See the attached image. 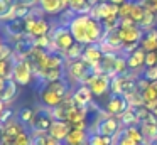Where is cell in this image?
Here are the masks:
<instances>
[{
  "mask_svg": "<svg viewBox=\"0 0 157 145\" xmlns=\"http://www.w3.org/2000/svg\"><path fill=\"white\" fill-rule=\"evenodd\" d=\"M71 91V84L68 83L66 78L58 81H51V83H44L42 88L39 90V101L42 106L46 108H56L64 101L66 96H69Z\"/></svg>",
  "mask_w": 157,
  "mask_h": 145,
  "instance_id": "cell-1",
  "label": "cell"
},
{
  "mask_svg": "<svg viewBox=\"0 0 157 145\" xmlns=\"http://www.w3.org/2000/svg\"><path fill=\"white\" fill-rule=\"evenodd\" d=\"M90 73H91V69L83 59L66 61L64 64V78L68 79L69 84H83Z\"/></svg>",
  "mask_w": 157,
  "mask_h": 145,
  "instance_id": "cell-2",
  "label": "cell"
},
{
  "mask_svg": "<svg viewBox=\"0 0 157 145\" xmlns=\"http://www.w3.org/2000/svg\"><path fill=\"white\" fill-rule=\"evenodd\" d=\"M51 37H52V46H54V51H56V52H61V54H64L69 47L76 44V40H75V37H73L69 27L68 25H61V24L52 25Z\"/></svg>",
  "mask_w": 157,
  "mask_h": 145,
  "instance_id": "cell-3",
  "label": "cell"
},
{
  "mask_svg": "<svg viewBox=\"0 0 157 145\" xmlns=\"http://www.w3.org/2000/svg\"><path fill=\"white\" fill-rule=\"evenodd\" d=\"M12 79L19 86H29L32 83V79H34V67H32V63L27 57L14 61V66H12Z\"/></svg>",
  "mask_w": 157,
  "mask_h": 145,
  "instance_id": "cell-4",
  "label": "cell"
},
{
  "mask_svg": "<svg viewBox=\"0 0 157 145\" xmlns=\"http://www.w3.org/2000/svg\"><path fill=\"white\" fill-rule=\"evenodd\" d=\"M91 69V67H90ZM86 86H90V90H91V93L95 94V98H101L103 94L110 93V88H112V78L106 76V74H93L90 73L88 76H86L85 83Z\"/></svg>",
  "mask_w": 157,
  "mask_h": 145,
  "instance_id": "cell-5",
  "label": "cell"
},
{
  "mask_svg": "<svg viewBox=\"0 0 157 145\" xmlns=\"http://www.w3.org/2000/svg\"><path fill=\"white\" fill-rule=\"evenodd\" d=\"M145 30L139 27L137 24H130V25H118V36L122 40L123 47L130 46H140V40L144 37Z\"/></svg>",
  "mask_w": 157,
  "mask_h": 145,
  "instance_id": "cell-6",
  "label": "cell"
},
{
  "mask_svg": "<svg viewBox=\"0 0 157 145\" xmlns=\"http://www.w3.org/2000/svg\"><path fill=\"white\" fill-rule=\"evenodd\" d=\"M52 30V24L49 22L46 17H41V19H32L31 15L25 17V34L34 39L42 36H48Z\"/></svg>",
  "mask_w": 157,
  "mask_h": 145,
  "instance_id": "cell-7",
  "label": "cell"
},
{
  "mask_svg": "<svg viewBox=\"0 0 157 145\" xmlns=\"http://www.w3.org/2000/svg\"><path fill=\"white\" fill-rule=\"evenodd\" d=\"M86 19H88V13H78V15H75V19L68 24V27H69V30H71L75 40L78 44H83V46H88Z\"/></svg>",
  "mask_w": 157,
  "mask_h": 145,
  "instance_id": "cell-8",
  "label": "cell"
},
{
  "mask_svg": "<svg viewBox=\"0 0 157 145\" xmlns=\"http://www.w3.org/2000/svg\"><path fill=\"white\" fill-rule=\"evenodd\" d=\"M122 123H120V120L117 116H112V115H108L106 118H103V120H100L98 123H96V128L93 133H100V135H105V137H112L115 138L117 135L122 132Z\"/></svg>",
  "mask_w": 157,
  "mask_h": 145,
  "instance_id": "cell-9",
  "label": "cell"
},
{
  "mask_svg": "<svg viewBox=\"0 0 157 145\" xmlns=\"http://www.w3.org/2000/svg\"><path fill=\"white\" fill-rule=\"evenodd\" d=\"M128 108H130V105L123 94H112L110 93L108 100L105 103V111L108 115H112V116H117V118L122 116Z\"/></svg>",
  "mask_w": 157,
  "mask_h": 145,
  "instance_id": "cell-10",
  "label": "cell"
},
{
  "mask_svg": "<svg viewBox=\"0 0 157 145\" xmlns=\"http://www.w3.org/2000/svg\"><path fill=\"white\" fill-rule=\"evenodd\" d=\"M90 15L93 19H98V20H105L108 17H115V15H118V5L108 2V0H100L95 7H91Z\"/></svg>",
  "mask_w": 157,
  "mask_h": 145,
  "instance_id": "cell-11",
  "label": "cell"
},
{
  "mask_svg": "<svg viewBox=\"0 0 157 145\" xmlns=\"http://www.w3.org/2000/svg\"><path fill=\"white\" fill-rule=\"evenodd\" d=\"M24 130H25L24 125L19 121V118L14 116L12 120L2 125V143H12Z\"/></svg>",
  "mask_w": 157,
  "mask_h": 145,
  "instance_id": "cell-12",
  "label": "cell"
},
{
  "mask_svg": "<svg viewBox=\"0 0 157 145\" xmlns=\"http://www.w3.org/2000/svg\"><path fill=\"white\" fill-rule=\"evenodd\" d=\"M100 47L105 54H112V52H122L123 49V44L120 40V36H118V29L115 30H108L103 37V40L100 42Z\"/></svg>",
  "mask_w": 157,
  "mask_h": 145,
  "instance_id": "cell-13",
  "label": "cell"
},
{
  "mask_svg": "<svg viewBox=\"0 0 157 145\" xmlns=\"http://www.w3.org/2000/svg\"><path fill=\"white\" fill-rule=\"evenodd\" d=\"M103 57H105V52L101 51L100 44H88V46H85V49H83L81 59L85 61L90 67L95 66V64H100L103 61Z\"/></svg>",
  "mask_w": 157,
  "mask_h": 145,
  "instance_id": "cell-14",
  "label": "cell"
},
{
  "mask_svg": "<svg viewBox=\"0 0 157 145\" xmlns=\"http://www.w3.org/2000/svg\"><path fill=\"white\" fill-rule=\"evenodd\" d=\"M71 96H73V100H75V103L79 105V106H90V105L95 101L93 100L95 94L91 93L90 86H86V84H78V86L73 90Z\"/></svg>",
  "mask_w": 157,
  "mask_h": 145,
  "instance_id": "cell-15",
  "label": "cell"
},
{
  "mask_svg": "<svg viewBox=\"0 0 157 145\" xmlns=\"http://www.w3.org/2000/svg\"><path fill=\"white\" fill-rule=\"evenodd\" d=\"M145 51L142 47H137L135 51L127 56V66H128V71H142L145 67Z\"/></svg>",
  "mask_w": 157,
  "mask_h": 145,
  "instance_id": "cell-16",
  "label": "cell"
},
{
  "mask_svg": "<svg viewBox=\"0 0 157 145\" xmlns=\"http://www.w3.org/2000/svg\"><path fill=\"white\" fill-rule=\"evenodd\" d=\"M69 130H71V125H69L66 120H52V123H51V127H49L48 133L51 135V137H54L56 140H59V142L64 143V140H66V137H68Z\"/></svg>",
  "mask_w": 157,
  "mask_h": 145,
  "instance_id": "cell-17",
  "label": "cell"
},
{
  "mask_svg": "<svg viewBox=\"0 0 157 145\" xmlns=\"http://www.w3.org/2000/svg\"><path fill=\"white\" fill-rule=\"evenodd\" d=\"M88 113L90 108L88 106H79V105H75L71 110L66 113V121H68L71 127L81 123V121H88Z\"/></svg>",
  "mask_w": 157,
  "mask_h": 145,
  "instance_id": "cell-18",
  "label": "cell"
},
{
  "mask_svg": "<svg viewBox=\"0 0 157 145\" xmlns=\"http://www.w3.org/2000/svg\"><path fill=\"white\" fill-rule=\"evenodd\" d=\"M90 138V132L88 130H79V128H71L64 140V145H81V143H88Z\"/></svg>",
  "mask_w": 157,
  "mask_h": 145,
  "instance_id": "cell-19",
  "label": "cell"
},
{
  "mask_svg": "<svg viewBox=\"0 0 157 145\" xmlns=\"http://www.w3.org/2000/svg\"><path fill=\"white\" fill-rule=\"evenodd\" d=\"M140 47H142L145 52L157 51V27H152V29L144 32V37H142V40H140Z\"/></svg>",
  "mask_w": 157,
  "mask_h": 145,
  "instance_id": "cell-20",
  "label": "cell"
},
{
  "mask_svg": "<svg viewBox=\"0 0 157 145\" xmlns=\"http://www.w3.org/2000/svg\"><path fill=\"white\" fill-rule=\"evenodd\" d=\"M39 7L48 15H59L64 10L61 0H39Z\"/></svg>",
  "mask_w": 157,
  "mask_h": 145,
  "instance_id": "cell-21",
  "label": "cell"
},
{
  "mask_svg": "<svg viewBox=\"0 0 157 145\" xmlns=\"http://www.w3.org/2000/svg\"><path fill=\"white\" fill-rule=\"evenodd\" d=\"M17 93H19V84L15 83L14 79H9L7 84H5V90L4 93L0 94V100L4 101L7 106H10V103L17 98Z\"/></svg>",
  "mask_w": 157,
  "mask_h": 145,
  "instance_id": "cell-22",
  "label": "cell"
},
{
  "mask_svg": "<svg viewBox=\"0 0 157 145\" xmlns=\"http://www.w3.org/2000/svg\"><path fill=\"white\" fill-rule=\"evenodd\" d=\"M31 137L34 145H64L63 142L56 140L54 137H51L49 133H44V132H31Z\"/></svg>",
  "mask_w": 157,
  "mask_h": 145,
  "instance_id": "cell-23",
  "label": "cell"
},
{
  "mask_svg": "<svg viewBox=\"0 0 157 145\" xmlns=\"http://www.w3.org/2000/svg\"><path fill=\"white\" fill-rule=\"evenodd\" d=\"M142 100H144V105H145L150 111L157 106V91H155V88L152 86V83H150V86H147L145 90L142 91Z\"/></svg>",
  "mask_w": 157,
  "mask_h": 145,
  "instance_id": "cell-24",
  "label": "cell"
},
{
  "mask_svg": "<svg viewBox=\"0 0 157 145\" xmlns=\"http://www.w3.org/2000/svg\"><path fill=\"white\" fill-rule=\"evenodd\" d=\"M17 118L22 125H29V127H31V125L34 123V118H36V110L34 108H29V106H24V108L19 110Z\"/></svg>",
  "mask_w": 157,
  "mask_h": 145,
  "instance_id": "cell-25",
  "label": "cell"
},
{
  "mask_svg": "<svg viewBox=\"0 0 157 145\" xmlns=\"http://www.w3.org/2000/svg\"><path fill=\"white\" fill-rule=\"evenodd\" d=\"M88 145H117L112 137H105L100 133H90Z\"/></svg>",
  "mask_w": 157,
  "mask_h": 145,
  "instance_id": "cell-26",
  "label": "cell"
},
{
  "mask_svg": "<svg viewBox=\"0 0 157 145\" xmlns=\"http://www.w3.org/2000/svg\"><path fill=\"white\" fill-rule=\"evenodd\" d=\"M83 49H85V46L83 44H78L76 42L75 46H71L68 51H66L63 56H64V59L66 61H75V59H81V56H83Z\"/></svg>",
  "mask_w": 157,
  "mask_h": 145,
  "instance_id": "cell-27",
  "label": "cell"
},
{
  "mask_svg": "<svg viewBox=\"0 0 157 145\" xmlns=\"http://www.w3.org/2000/svg\"><path fill=\"white\" fill-rule=\"evenodd\" d=\"M120 123H122V127H132V125H139V121H137V116H135V110H133L132 106L128 108V110L125 111V113L122 115V116H118Z\"/></svg>",
  "mask_w": 157,
  "mask_h": 145,
  "instance_id": "cell-28",
  "label": "cell"
},
{
  "mask_svg": "<svg viewBox=\"0 0 157 145\" xmlns=\"http://www.w3.org/2000/svg\"><path fill=\"white\" fill-rule=\"evenodd\" d=\"M145 7L144 5H139V3H133L132 5V10H130V15H128V19H132L133 22L139 25L140 22H142V19H144V15H145Z\"/></svg>",
  "mask_w": 157,
  "mask_h": 145,
  "instance_id": "cell-29",
  "label": "cell"
},
{
  "mask_svg": "<svg viewBox=\"0 0 157 145\" xmlns=\"http://www.w3.org/2000/svg\"><path fill=\"white\" fill-rule=\"evenodd\" d=\"M12 66H14L12 59H0V78L12 79Z\"/></svg>",
  "mask_w": 157,
  "mask_h": 145,
  "instance_id": "cell-30",
  "label": "cell"
},
{
  "mask_svg": "<svg viewBox=\"0 0 157 145\" xmlns=\"http://www.w3.org/2000/svg\"><path fill=\"white\" fill-rule=\"evenodd\" d=\"M12 145H34V142H32L31 133H29L27 130H24L14 142H12Z\"/></svg>",
  "mask_w": 157,
  "mask_h": 145,
  "instance_id": "cell-31",
  "label": "cell"
},
{
  "mask_svg": "<svg viewBox=\"0 0 157 145\" xmlns=\"http://www.w3.org/2000/svg\"><path fill=\"white\" fill-rule=\"evenodd\" d=\"M142 76L145 78L147 81H150V83H154V81H157V66H147L142 69Z\"/></svg>",
  "mask_w": 157,
  "mask_h": 145,
  "instance_id": "cell-32",
  "label": "cell"
},
{
  "mask_svg": "<svg viewBox=\"0 0 157 145\" xmlns=\"http://www.w3.org/2000/svg\"><path fill=\"white\" fill-rule=\"evenodd\" d=\"M14 113H15V111L12 110L10 106H7L4 110V113H2V116H0V123L4 125V123H7L9 120H12V118H14Z\"/></svg>",
  "mask_w": 157,
  "mask_h": 145,
  "instance_id": "cell-33",
  "label": "cell"
},
{
  "mask_svg": "<svg viewBox=\"0 0 157 145\" xmlns=\"http://www.w3.org/2000/svg\"><path fill=\"white\" fill-rule=\"evenodd\" d=\"M15 3V0H0V15L7 13L12 9V5Z\"/></svg>",
  "mask_w": 157,
  "mask_h": 145,
  "instance_id": "cell-34",
  "label": "cell"
},
{
  "mask_svg": "<svg viewBox=\"0 0 157 145\" xmlns=\"http://www.w3.org/2000/svg\"><path fill=\"white\" fill-rule=\"evenodd\" d=\"M147 66H157V51L145 54V67Z\"/></svg>",
  "mask_w": 157,
  "mask_h": 145,
  "instance_id": "cell-35",
  "label": "cell"
},
{
  "mask_svg": "<svg viewBox=\"0 0 157 145\" xmlns=\"http://www.w3.org/2000/svg\"><path fill=\"white\" fill-rule=\"evenodd\" d=\"M142 5L145 7L147 10H150V12L157 13V0H144Z\"/></svg>",
  "mask_w": 157,
  "mask_h": 145,
  "instance_id": "cell-36",
  "label": "cell"
},
{
  "mask_svg": "<svg viewBox=\"0 0 157 145\" xmlns=\"http://www.w3.org/2000/svg\"><path fill=\"white\" fill-rule=\"evenodd\" d=\"M7 81H9V79H5V78H0V94L4 93V90H5V84H7Z\"/></svg>",
  "mask_w": 157,
  "mask_h": 145,
  "instance_id": "cell-37",
  "label": "cell"
},
{
  "mask_svg": "<svg viewBox=\"0 0 157 145\" xmlns=\"http://www.w3.org/2000/svg\"><path fill=\"white\" fill-rule=\"evenodd\" d=\"M5 108H7V105H5L4 101L0 100V116H2V113H4V110H5Z\"/></svg>",
  "mask_w": 157,
  "mask_h": 145,
  "instance_id": "cell-38",
  "label": "cell"
},
{
  "mask_svg": "<svg viewBox=\"0 0 157 145\" xmlns=\"http://www.w3.org/2000/svg\"><path fill=\"white\" fill-rule=\"evenodd\" d=\"M108 2H112V3H117V5H120V3L127 2V0H108Z\"/></svg>",
  "mask_w": 157,
  "mask_h": 145,
  "instance_id": "cell-39",
  "label": "cell"
},
{
  "mask_svg": "<svg viewBox=\"0 0 157 145\" xmlns=\"http://www.w3.org/2000/svg\"><path fill=\"white\" fill-rule=\"evenodd\" d=\"M128 2H130V3H139V5H142L144 0H128Z\"/></svg>",
  "mask_w": 157,
  "mask_h": 145,
  "instance_id": "cell-40",
  "label": "cell"
},
{
  "mask_svg": "<svg viewBox=\"0 0 157 145\" xmlns=\"http://www.w3.org/2000/svg\"><path fill=\"white\" fill-rule=\"evenodd\" d=\"M4 44H5V42H4V37H2V36H0V47H2V46H4Z\"/></svg>",
  "mask_w": 157,
  "mask_h": 145,
  "instance_id": "cell-41",
  "label": "cell"
},
{
  "mask_svg": "<svg viewBox=\"0 0 157 145\" xmlns=\"http://www.w3.org/2000/svg\"><path fill=\"white\" fill-rule=\"evenodd\" d=\"M0 143H2V123H0Z\"/></svg>",
  "mask_w": 157,
  "mask_h": 145,
  "instance_id": "cell-42",
  "label": "cell"
},
{
  "mask_svg": "<svg viewBox=\"0 0 157 145\" xmlns=\"http://www.w3.org/2000/svg\"><path fill=\"white\" fill-rule=\"evenodd\" d=\"M152 86L155 88V91H157V81H154V83H152Z\"/></svg>",
  "mask_w": 157,
  "mask_h": 145,
  "instance_id": "cell-43",
  "label": "cell"
},
{
  "mask_svg": "<svg viewBox=\"0 0 157 145\" xmlns=\"http://www.w3.org/2000/svg\"><path fill=\"white\" fill-rule=\"evenodd\" d=\"M0 145H12V143H0Z\"/></svg>",
  "mask_w": 157,
  "mask_h": 145,
  "instance_id": "cell-44",
  "label": "cell"
},
{
  "mask_svg": "<svg viewBox=\"0 0 157 145\" xmlns=\"http://www.w3.org/2000/svg\"><path fill=\"white\" fill-rule=\"evenodd\" d=\"M81 145H88V143H81Z\"/></svg>",
  "mask_w": 157,
  "mask_h": 145,
  "instance_id": "cell-45",
  "label": "cell"
}]
</instances>
